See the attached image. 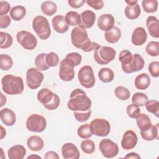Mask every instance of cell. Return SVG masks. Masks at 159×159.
Segmentation results:
<instances>
[{
	"mask_svg": "<svg viewBox=\"0 0 159 159\" xmlns=\"http://www.w3.org/2000/svg\"><path fill=\"white\" fill-rule=\"evenodd\" d=\"M71 40L73 46L85 52L96 50L99 46L98 43L91 41L86 29L80 26L75 27L72 29Z\"/></svg>",
	"mask_w": 159,
	"mask_h": 159,
	"instance_id": "1",
	"label": "cell"
},
{
	"mask_svg": "<svg viewBox=\"0 0 159 159\" xmlns=\"http://www.w3.org/2000/svg\"><path fill=\"white\" fill-rule=\"evenodd\" d=\"M92 102L86 93L80 88L71 91L67 103L68 108L73 111H86L91 109Z\"/></svg>",
	"mask_w": 159,
	"mask_h": 159,
	"instance_id": "2",
	"label": "cell"
},
{
	"mask_svg": "<svg viewBox=\"0 0 159 159\" xmlns=\"http://www.w3.org/2000/svg\"><path fill=\"white\" fill-rule=\"evenodd\" d=\"M1 85L3 91L10 95L20 94L24 89L22 78L10 74L6 75L2 77Z\"/></svg>",
	"mask_w": 159,
	"mask_h": 159,
	"instance_id": "3",
	"label": "cell"
},
{
	"mask_svg": "<svg viewBox=\"0 0 159 159\" xmlns=\"http://www.w3.org/2000/svg\"><path fill=\"white\" fill-rule=\"evenodd\" d=\"M37 99L50 111L57 109L60 103L59 96L48 88H42L38 92Z\"/></svg>",
	"mask_w": 159,
	"mask_h": 159,
	"instance_id": "4",
	"label": "cell"
},
{
	"mask_svg": "<svg viewBox=\"0 0 159 159\" xmlns=\"http://www.w3.org/2000/svg\"><path fill=\"white\" fill-rule=\"evenodd\" d=\"M32 27L37 36L42 40L47 39L51 35V29L48 19L43 16H37L34 18Z\"/></svg>",
	"mask_w": 159,
	"mask_h": 159,
	"instance_id": "5",
	"label": "cell"
},
{
	"mask_svg": "<svg viewBox=\"0 0 159 159\" xmlns=\"http://www.w3.org/2000/svg\"><path fill=\"white\" fill-rule=\"evenodd\" d=\"M116 50L108 46H99L94 52V59L99 65H107L114 60Z\"/></svg>",
	"mask_w": 159,
	"mask_h": 159,
	"instance_id": "6",
	"label": "cell"
},
{
	"mask_svg": "<svg viewBox=\"0 0 159 159\" xmlns=\"http://www.w3.org/2000/svg\"><path fill=\"white\" fill-rule=\"evenodd\" d=\"M89 128L93 135L106 137L110 133L111 124L105 119L96 118L90 122Z\"/></svg>",
	"mask_w": 159,
	"mask_h": 159,
	"instance_id": "7",
	"label": "cell"
},
{
	"mask_svg": "<svg viewBox=\"0 0 159 159\" xmlns=\"http://www.w3.org/2000/svg\"><path fill=\"white\" fill-rule=\"evenodd\" d=\"M78 78L80 84L88 89L93 87L96 81L93 70L89 65H84L80 69Z\"/></svg>",
	"mask_w": 159,
	"mask_h": 159,
	"instance_id": "8",
	"label": "cell"
},
{
	"mask_svg": "<svg viewBox=\"0 0 159 159\" xmlns=\"http://www.w3.org/2000/svg\"><path fill=\"white\" fill-rule=\"evenodd\" d=\"M28 130L33 132H42L47 127L46 119L42 115L32 114L27 119L25 122Z\"/></svg>",
	"mask_w": 159,
	"mask_h": 159,
	"instance_id": "9",
	"label": "cell"
},
{
	"mask_svg": "<svg viewBox=\"0 0 159 159\" xmlns=\"http://www.w3.org/2000/svg\"><path fill=\"white\" fill-rule=\"evenodd\" d=\"M16 39L18 43L25 49L31 50L37 45V40L35 35L27 30H21L17 33Z\"/></svg>",
	"mask_w": 159,
	"mask_h": 159,
	"instance_id": "10",
	"label": "cell"
},
{
	"mask_svg": "<svg viewBox=\"0 0 159 159\" xmlns=\"http://www.w3.org/2000/svg\"><path fill=\"white\" fill-rule=\"evenodd\" d=\"M43 78V74L35 68H30L26 71L27 84L31 89L38 88L41 85Z\"/></svg>",
	"mask_w": 159,
	"mask_h": 159,
	"instance_id": "11",
	"label": "cell"
},
{
	"mask_svg": "<svg viewBox=\"0 0 159 159\" xmlns=\"http://www.w3.org/2000/svg\"><path fill=\"white\" fill-rule=\"evenodd\" d=\"M99 148L102 155L107 158L116 157L119 153V147L116 143L109 139H104L101 140Z\"/></svg>",
	"mask_w": 159,
	"mask_h": 159,
	"instance_id": "12",
	"label": "cell"
},
{
	"mask_svg": "<svg viewBox=\"0 0 159 159\" xmlns=\"http://www.w3.org/2000/svg\"><path fill=\"white\" fill-rule=\"evenodd\" d=\"M145 61L142 57L138 53H135L133 55L132 61L127 65L122 66V69L125 73L130 74L141 70L143 69Z\"/></svg>",
	"mask_w": 159,
	"mask_h": 159,
	"instance_id": "13",
	"label": "cell"
},
{
	"mask_svg": "<svg viewBox=\"0 0 159 159\" xmlns=\"http://www.w3.org/2000/svg\"><path fill=\"white\" fill-rule=\"evenodd\" d=\"M137 141L138 138L135 132L132 130H128L123 135L121 146L125 150H131L136 146Z\"/></svg>",
	"mask_w": 159,
	"mask_h": 159,
	"instance_id": "14",
	"label": "cell"
},
{
	"mask_svg": "<svg viewBox=\"0 0 159 159\" xmlns=\"http://www.w3.org/2000/svg\"><path fill=\"white\" fill-rule=\"evenodd\" d=\"M59 76L64 81H70L75 77V71L73 67L68 65L64 60L60 62Z\"/></svg>",
	"mask_w": 159,
	"mask_h": 159,
	"instance_id": "15",
	"label": "cell"
},
{
	"mask_svg": "<svg viewBox=\"0 0 159 159\" xmlns=\"http://www.w3.org/2000/svg\"><path fill=\"white\" fill-rule=\"evenodd\" d=\"M61 153L65 159H78L80 157L77 147L70 142L65 143L61 147Z\"/></svg>",
	"mask_w": 159,
	"mask_h": 159,
	"instance_id": "16",
	"label": "cell"
},
{
	"mask_svg": "<svg viewBox=\"0 0 159 159\" xmlns=\"http://www.w3.org/2000/svg\"><path fill=\"white\" fill-rule=\"evenodd\" d=\"M147 39V33L145 29L142 27L135 28L132 34V43L136 45L140 46L143 45Z\"/></svg>",
	"mask_w": 159,
	"mask_h": 159,
	"instance_id": "17",
	"label": "cell"
},
{
	"mask_svg": "<svg viewBox=\"0 0 159 159\" xmlns=\"http://www.w3.org/2000/svg\"><path fill=\"white\" fill-rule=\"evenodd\" d=\"M115 23L113 16L111 14H104L101 15L97 20L98 26L102 31H107L111 29Z\"/></svg>",
	"mask_w": 159,
	"mask_h": 159,
	"instance_id": "18",
	"label": "cell"
},
{
	"mask_svg": "<svg viewBox=\"0 0 159 159\" xmlns=\"http://www.w3.org/2000/svg\"><path fill=\"white\" fill-rule=\"evenodd\" d=\"M81 22L79 25L84 29H89L93 26L96 20V14L90 10H86L80 14Z\"/></svg>",
	"mask_w": 159,
	"mask_h": 159,
	"instance_id": "19",
	"label": "cell"
},
{
	"mask_svg": "<svg viewBox=\"0 0 159 159\" xmlns=\"http://www.w3.org/2000/svg\"><path fill=\"white\" fill-rule=\"evenodd\" d=\"M52 24L55 31L60 34L65 33L69 29V25L66 22L65 17L62 15H57L53 17Z\"/></svg>",
	"mask_w": 159,
	"mask_h": 159,
	"instance_id": "20",
	"label": "cell"
},
{
	"mask_svg": "<svg viewBox=\"0 0 159 159\" xmlns=\"http://www.w3.org/2000/svg\"><path fill=\"white\" fill-rule=\"evenodd\" d=\"M146 26L149 34L155 38L159 37V22L155 16H149L146 20Z\"/></svg>",
	"mask_w": 159,
	"mask_h": 159,
	"instance_id": "21",
	"label": "cell"
},
{
	"mask_svg": "<svg viewBox=\"0 0 159 159\" xmlns=\"http://www.w3.org/2000/svg\"><path fill=\"white\" fill-rule=\"evenodd\" d=\"M1 121L7 126H12L16 122L15 113L9 108H4L0 111Z\"/></svg>",
	"mask_w": 159,
	"mask_h": 159,
	"instance_id": "22",
	"label": "cell"
},
{
	"mask_svg": "<svg viewBox=\"0 0 159 159\" xmlns=\"http://www.w3.org/2000/svg\"><path fill=\"white\" fill-rule=\"evenodd\" d=\"M26 154V149L22 145H15L7 151L8 157L10 159H22Z\"/></svg>",
	"mask_w": 159,
	"mask_h": 159,
	"instance_id": "23",
	"label": "cell"
},
{
	"mask_svg": "<svg viewBox=\"0 0 159 159\" xmlns=\"http://www.w3.org/2000/svg\"><path fill=\"white\" fill-rule=\"evenodd\" d=\"M27 145L32 151L38 152L43 148L44 142L40 137L38 135H32L28 138Z\"/></svg>",
	"mask_w": 159,
	"mask_h": 159,
	"instance_id": "24",
	"label": "cell"
},
{
	"mask_svg": "<svg viewBox=\"0 0 159 159\" xmlns=\"http://www.w3.org/2000/svg\"><path fill=\"white\" fill-rule=\"evenodd\" d=\"M104 37L106 40L109 43H116L121 37V31L119 27L113 26L111 29L105 32Z\"/></svg>",
	"mask_w": 159,
	"mask_h": 159,
	"instance_id": "25",
	"label": "cell"
},
{
	"mask_svg": "<svg viewBox=\"0 0 159 159\" xmlns=\"http://www.w3.org/2000/svg\"><path fill=\"white\" fill-rule=\"evenodd\" d=\"M134 84L135 88L139 89L145 90L147 89L150 84L149 75L144 73L137 75L135 79Z\"/></svg>",
	"mask_w": 159,
	"mask_h": 159,
	"instance_id": "26",
	"label": "cell"
},
{
	"mask_svg": "<svg viewBox=\"0 0 159 159\" xmlns=\"http://www.w3.org/2000/svg\"><path fill=\"white\" fill-rule=\"evenodd\" d=\"M125 15L129 19L133 20L138 18L141 13V9L138 4L127 5L125 8Z\"/></svg>",
	"mask_w": 159,
	"mask_h": 159,
	"instance_id": "27",
	"label": "cell"
},
{
	"mask_svg": "<svg viewBox=\"0 0 159 159\" xmlns=\"http://www.w3.org/2000/svg\"><path fill=\"white\" fill-rule=\"evenodd\" d=\"M140 135L143 139L147 141H152L158 139V128L156 125H152L149 128L140 130Z\"/></svg>",
	"mask_w": 159,
	"mask_h": 159,
	"instance_id": "28",
	"label": "cell"
},
{
	"mask_svg": "<svg viewBox=\"0 0 159 159\" xmlns=\"http://www.w3.org/2000/svg\"><path fill=\"white\" fill-rule=\"evenodd\" d=\"M136 122L140 130H145L152 125L149 116L146 114L140 113L136 117Z\"/></svg>",
	"mask_w": 159,
	"mask_h": 159,
	"instance_id": "29",
	"label": "cell"
},
{
	"mask_svg": "<svg viewBox=\"0 0 159 159\" xmlns=\"http://www.w3.org/2000/svg\"><path fill=\"white\" fill-rule=\"evenodd\" d=\"M41 10L43 14L51 16L57 12V6L56 3L52 1H46L42 2L41 5Z\"/></svg>",
	"mask_w": 159,
	"mask_h": 159,
	"instance_id": "30",
	"label": "cell"
},
{
	"mask_svg": "<svg viewBox=\"0 0 159 159\" xmlns=\"http://www.w3.org/2000/svg\"><path fill=\"white\" fill-rule=\"evenodd\" d=\"M26 14V9L22 6H16L12 7L10 11L11 17L16 21H19L22 19Z\"/></svg>",
	"mask_w": 159,
	"mask_h": 159,
	"instance_id": "31",
	"label": "cell"
},
{
	"mask_svg": "<svg viewBox=\"0 0 159 159\" xmlns=\"http://www.w3.org/2000/svg\"><path fill=\"white\" fill-rule=\"evenodd\" d=\"M99 80L104 83H110L112 81L114 78L113 71L109 68H102L98 72Z\"/></svg>",
	"mask_w": 159,
	"mask_h": 159,
	"instance_id": "32",
	"label": "cell"
},
{
	"mask_svg": "<svg viewBox=\"0 0 159 159\" xmlns=\"http://www.w3.org/2000/svg\"><path fill=\"white\" fill-rule=\"evenodd\" d=\"M64 60L68 65L74 68L81 63L82 61V57L79 53L71 52L68 53Z\"/></svg>",
	"mask_w": 159,
	"mask_h": 159,
	"instance_id": "33",
	"label": "cell"
},
{
	"mask_svg": "<svg viewBox=\"0 0 159 159\" xmlns=\"http://www.w3.org/2000/svg\"><path fill=\"white\" fill-rule=\"evenodd\" d=\"M66 22L68 25L75 26L80 25L81 22L80 15L75 11H69L68 12L65 16Z\"/></svg>",
	"mask_w": 159,
	"mask_h": 159,
	"instance_id": "34",
	"label": "cell"
},
{
	"mask_svg": "<svg viewBox=\"0 0 159 159\" xmlns=\"http://www.w3.org/2000/svg\"><path fill=\"white\" fill-rule=\"evenodd\" d=\"M46 55L45 53H39L35 59V65L40 71H46L50 68L46 63Z\"/></svg>",
	"mask_w": 159,
	"mask_h": 159,
	"instance_id": "35",
	"label": "cell"
},
{
	"mask_svg": "<svg viewBox=\"0 0 159 159\" xmlns=\"http://www.w3.org/2000/svg\"><path fill=\"white\" fill-rule=\"evenodd\" d=\"M13 60L11 57L6 54L0 55V68L2 70L7 71L12 68Z\"/></svg>",
	"mask_w": 159,
	"mask_h": 159,
	"instance_id": "36",
	"label": "cell"
},
{
	"mask_svg": "<svg viewBox=\"0 0 159 159\" xmlns=\"http://www.w3.org/2000/svg\"><path fill=\"white\" fill-rule=\"evenodd\" d=\"M143 11L147 13H152L157 11L158 1L157 0H143L142 2Z\"/></svg>",
	"mask_w": 159,
	"mask_h": 159,
	"instance_id": "37",
	"label": "cell"
},
{
	"mask_svg": "<svg viewBox=\"0 0 159 159\" xmlns=\"http://www.w3.org/2000/svg\"><path fill=\"white\" fill-rule=\"evenodd\" d=\"M115 96L120 100L125 101L127 100L130 96V93L129 90L122 86H119L116 88L114 90Z\"/></svg>",
	"mask_w": 159,
	"mask_h": 159,
	"instance_id": "38",
	"label": "cell"
},
{
	"mask_svg": "<svg viewBox=\"0 0 159 159\" xmlns=\"http://www.w3.org/2000/svg\"><path fill=\"white\" fill-rule=\"evenodd\" d=\"M0 48H7L10 47L13 42V39L11 35L7 32H0Z\"/></svg>",
	"mask_w": 159,
	"mask_h": 159,
	"instance_id": "39",
	"label": "cell"
},
{
	"mask_svg": "<svg viewBox=\"0 0 159 159\" xmlns=\"http://www.w3.org/2000/svg\"><path fill=\"white\" fill-rule=\"evenodd\" d=\"M148 101L147 96L143 93H135L132 98V102L133 104L138 106H143Z\"/></svg>",
	"mask_w": 159,
	"mask_h": 159,
	"instance_id": "40",
	"label": "cell"
},
{
	"mask_svg": "<svg viewBox=\"0 0 159 159\" xmlns=\"http://www.w3.org/2000/svg\"><path fill=\"white\" fill-rule=\"evenodd\" d=\"M145 51L151 57H157L159 55V42L157 41L150 42L145 47Z\"/></svg>",
	"mask_w": 159,
	"mask_h": 159,
	"instance_id": "41",
	"label": "cell"
},
{
	"mask_svg": "<svg viewBox=\"0 0 159 159\" xmlns=\"http://www.w3.org/2000/svg\"><path fill=\"white\" fill-rule=\"evenodd\" d=\"M77 134L78 135L81 139H86L91 137L93 134L89 128V124L87 123L80 125L78 128Z\"/></svg>",
	"mask_w": 159,
	"mask_h": 159,
	"instance_id": "42",
	"label": "cell"
},
{
	"mask_svg": "<svg viewBox=\"0 0 159 159\" xmlns=\"http://www.w3.org/2000/svg\"><path fill=\"white\" fill-rule=\"evenodd\" d=\"M133 58L132 53L127 50H123L119 53V60L121 63V66H125L129 64Z\"/></svg>",
	"mask_w": 159,
	"mask_h": 159,
	"instance_id": "43",
	"label": "cell"
},
{
	"mask_svg": "<svg viewBox=\"0 0 159 159\" xmlns=\"http://www.w3.org/2000/svg\"><path fill=\"white\" fill-rule=\"evenodd\" d=\"M146 109L148 112L153 114L156 117H158L159 114V102L157 100L148 101L145 104Z\"/></svg>",
	"mask_w": 159,
	"mask_h": 159,
	"instance_id": "44",
	"label": "cell"
},
{
	"mask_svg": "<svg viewBox=\"0 0 159 159\" xmlns=\"http://www.w3.org/2000/svg\"><path fill=\"white\" fill-rule=\"evenodd\" d=\"M81 148L85 153L91 154L93 153L95 150V144L91 140L86 139L81 142Z\"/></svg>",
	"mask_w": 159,
	"mask_h": 159,
	"instance_id": "45",
	"label": "cell"
},
{
	"mask_svg": "<svg viewBox=\"0 0 159 159\" xmlns=\"http://www.w3.org/2000/svg\"><path fill=\"white\" fill-rule=\"evenodd\" d=\"M45 60H46V63L49 67L57 66L59 63L58 55L56 53L53 52L47 53Z\"/></svg>",
	"mask_w": 159,
	"mask_h": 159,
	"instance_id": "46",
	"label": "cell"
},
{
	"mask_svg": "<svg viewBox=\"0 0 159 159\" xmlns=\"http://www.w3.org/2000/svg\"><path fill=\"white\" fill-rule=\"evenodd\" d=\"M91 114V110L86 111H74L73 115L76 120L80 122H84L88 120Z\"/></svg>",
	"mask_w": 159,
	"mask_h": 159,
	"instance_id": "47",
	"label": "cell"
},
{
	"mask_svg": "<svg viewBox=\"0 0 159 159\" xmlns=\"http://www.w3.org/2000/svg\"><path fill=\"white\" fill-rule=\"evenodd\" d=\"M126 110H127V115L130 118H132V119L136 118L137 116L140 113V109L139 106L133 103L127 106Z\"/></svg>",
	"mask_w": 159,
	"mask_h": 159,
	"instance_id": "48",
	"label": "cell"
},
{
	"mask_svg": "<svg viewBox=\"0 0 159 159\" xmlns=\"http://www.w3.org/2000/svg\"><path fill=\"white\" fill-rule=\"evenodd\" d=\"M148 71L153 78H157L159 76V62L158 61H152L148 67Z\"/></svg>",
	"mask_w": 159,
	"mask_h": 159,
	"instance_id": "49",
	"label": "cell"
},
{
	"mask_svg": "<svg viewBox=\"0 0 159 159\" xmlns=\"http://www.w3.org/2000/svg\"><path fill=\"white\" fill-rule=\"evenodd\" d=\"M86 2L89 6L96 10H99L104 7V2L102 0H88Z\"/></svg>",
	"mask_w": 159,
	"mask_h": 159,
	"instance_id": "50",
	"label": "cell"
},
{
	"mask_svg": "<svg viewBox=\"0 0 159 159\" xmlns=\"http://www.w3.org/2000/svg\"><path fill=\"white\" fill-rule=\"evenodd\" d=\"M10 8L11 6L7 1H0V15H7V14L11 11Z\"/></svg>",
	"mask_w": 159,
	"mask_h": 159,
	"instance_id": "51",
	"label": "cell"
},
{
	"mask_svg": "<svg viewBox=\"0 0 159 159\" xmlns=\"http://www.w3.org/2000/svg\"><path fill=\"white\" fill-rule=\"evenodd\" d=\"M11 24V18L8 15H0V27L5 29Z\"/></svg>",
	"mask_w": 159,
	"mask_h": 159,
	"instance_id": "52",
	"label": "cell"
},
{
	"mask_svg": "<svg viewBox=\"0 0 159 159\" xmlns=\"http://www.w3.org/2000/svg\"><path fill=\"white\" fill-rule=\"evenodd\" d=\"M86 1L83 0H68V4L73 8L78 9L81 7Z\"/></svg>",
	"mask_w": 159,
	"mask_h": 159,
	"instance_id": "53",
	"label": "cell"
},
{
	"mask_svg": "<svg viewBox=\"0 0 159 159\" xmlns=\"http://www.w3.org/2000/svg\"><path fill=\"white\" fill-rule=\"evenodd\" d=\"M45 158H47V159H58L59 158V156L57 154V152H53V151H48L47 152L45 156H44Z\"/></svg>",
	"mask_w": 159,
	"mask_h": 159,
	"instance_id": "54",
	"label": "cell"
},
{
	"mask_svg": "<svg viewBox=\"0 0 159 159\" xmlns=\"http://www.w3.org/2000/svg\"><path fill=\"white\" fill-rule=\"evenodd\" d=\"M140 158V156L138 155L137 153H134V152L129 153L125 156V158Z\"/></svg>",
	"mask_w": 159,
	"mask_h": 159,
	"instance_id": "55",
	"label": "cell"
},
{
	"mask_svg": "<svg viewBox=\"0 0 159 159\" xmlns=\"http://www.w3.org/2000/svg\"><path fill=\"white\" fill-rule=\"evenodd\" d=\"M6 102V97L4 96V94L1 93V107H2Z\"/></svg>",
	"mask_w": 159,
	"mask_h": 159,
	"instance_id": "56",
	"label": "cell"
},
{
	"mask_svg": "<svg viewBox=\"0 0 159 159\" xmlns=\"http://www.w3.org/2000/svg\"><path fill=\"white\" fill-rule=\"evenodd\" d=\"M1 139H2L5 136H6V130L3 128V127L2 125H1Z\"/></svg>",
	"mask_w": 159,
	"mask_h": 159,
	"instance_id": "57",
	"label": "cell"
},
{
	"mask_svg": "<svg viewBox=\"0 0 159 159\" xmlns=\"http://www.w3.org/2000/svg\"><path fill=\"white\" fill-rule=\"evenodd\" d=\"M125 2L127 4V5H134L137 4V0H129V1H125Z\"/></svg>",
	"mask_w": 159,
	"mask_h": 159,
	"instance_id": "58",
	"label": "cell"
},
{
	"mask_svg": "<svg viewBox=\"0 0 159 159\" xmlns=\"http://www.w3.org/2000/svg\"><path fill=\"white\" fill-rule=\"evenodd\" d=\"M32 157H37V158H41V157H40V156H38V155H31V156H29L28 157H27V158H32Z\"/></svg>",
	"mask_w": 159,
	"mask_h": 159,
	"instance_id": "59",
	"label": "cell"
}]
</instances>
